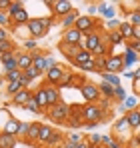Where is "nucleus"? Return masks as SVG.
I'll use <instances>...</instances> for the list:
<instances>
[{"label": "nucleus", "mask_w": 140, "mask_h": 148, "mask_svg": "<svg viewBox=\"0 0 140 148\" xmlns=\"http://www.w3.org/2000/svg\"><path fill=\"white\" fill-rule=\"evenodd\" d=\"M98 12H102V14H104L106 18H110V20H112V18H114V14H116V10H114V8H110V6H108V4H104V2H100V4H98Z\"/></svg>", "instance_id": "nucleus-29"}, {"label": "nucleus", "mask_w": 140, "mask_h": 148, "mask_svg": "<svg viewBox=\"0 0 140 148\" xmlns=\"http://www.w3.org/2000/svg\"><path fill=\"white\" fill-rule=\"evenodd\" d=\"M124 70V60L122 56L118 54H108L106 56V66H104V72H112V74H118Z\"/></svg>", "instance_id": "nucleus-5"}, {"label": "nucleus", "mask_w": 140, "mask_h": 148, "mask_svg": "<svg viewBox=\"0 0 140 148\" xmlns=\"http://www.w3.org/2000/svg\"><path fill=\"white\" fill-rule=\"evenodd\" d=\"M124 78H130V80H134V78H136V72H124Z\"/></svg>", "instance_id": "nucleus-55"}, {"label": "nucleus", "mask_w": 140, "mask_h": 148, "mask_svg": "<svg viewBox=\"0 0 140 148\" xmlns=\"http://www.w3.org/2000/svg\"><path fill=\"white\" fill-rule=\"evenodd\" d=\"M136 78H140V68H138V70H136Z\"/></svg>", "instance_id": "nucleus-58"}, {"label": "nucleus", "mask_w": 140, "mask_h": 148, "mask_svg": "<svg viewBox=\"0 0 140 148\" xmlns=\"http://www.w3.org/2000/svg\"><path fill=\"white\" fill-rule=\"evenodd\" d=\"M22 78H24L22 70H10V72H6V80L8 82H22Z\"/></svg>", "instance_id": "nucleus-31"}, {"label": "nucleus", "mask_w": 140, "mask_h": 148, "mask_svg": "<svg viewBox=\"0 0 140 148\" xmlns=\"http://www.w3.org/2000/svg\"><path fill=\"white\" fill-rule=\"evenodd\" d=\"M126 122H128V126H130L132 130H136V128H140V110H138V108L126 114Z\"/></svg>", "instance_id": "nucleus-20"}, {"label": "nucleus", "mask_w": 140, "mask_h": 148, "mask_svg": "<svg viewBox=\"0 0 140 148\" xmlns=\"http://www.w3.org/2000/svg\"><path fill=\"white\" fill-rule=\"evenodd\" d=\"M30 124L32 122H20V130H18V136H26L28 130H30Z\"/></svg>", "instance_id": "nucleus-48"}, {"label": "nucleus", "mask_w": 140, "mask_h": 148, "mask_svg": "<svg viewBox=\"0 0 140 148\" xmlns=\"http://www.w3.org/2000/svg\"><path fill=\"white\" fill-rule=\"evenodd\" d=\"M74 28H78L82 34H92V32H94V20H92V16H78V20H76Z\"/></svg>", "instance_id": "nucleus-8"}, {"label": "nucleus", "mask_w": 140, "mask_h": 148, "mask_svg": "<svg viewBox=\"0 0 140 148\" xmlns=\"http://www.w3.org/2000/svg\"><path fill=\"white\" fill-rule=\"evenodd\" d=\"M98 90H100V94H104L106 98H114V86L112 84H108V82H100L98 84Z\"/></svg>", "instance_id": "nucleus-27"}, {"label": "nucleus", "mask_w": 140, "mask_h": 148, "mask_svg": "<svg viewBox=\"0 0 140 148\" xmlns=\"http://www.w3.org/2000/svg\"><path fill=\"white\" fill-rule=\"evenodd\" d=\"M4 40H8V38H6V30L0 28V42H4Z\"/></svg>", "instance_id": "nucleus-54"}, {"label": "nucleus", "mask_w": 140, "mask_h": 148, "mask_svg": "<svg viewBox=\"0 0 140 148\" xmlns=\"http://www.w3.org/2000/svg\"><path fill=\"white\" fill-rule=\"evenodd\" d=\"M24 108H26V110H30V112H40V106H38V102H36V98H34V96L28 100V104H26Z\"/></svg>", "instance_id": "nucleus-38"}, {"label": "nucleus", "mask_w": 140, "mask_h": 148, "mask_svg": "<svg viewBox=\"0 0 140 148\" xmlns=\"http://www.w3.org/2000/svg\"><path fill=\"white\" fill-rule=\"evenodd\" d=\"M34 98L38 102V106H40V110H48L50 106H48V98H46V90H44V86H40L36 92H34Z\"/></svg>", "instance_id": "nucleus-19"}, {"label": "nucleus", "mask_w": 140, "mask_h": 148, "mask_svg": "<svg viewBox=\"0 0 140 148\" xmlns=\"http://www.w3.org/2000/svg\"><path fill=\"white\" fill-rule=\"evenodd\" d=\"M90 60H94V54H90L88 50H80V52L72 58V64H74V66H80V64L90 62Z\"/></svg>", "instance_id": "nucleus-18"}, {"label": "nucleus", "mask_w": 140, "mask_h": 148, "mask_svg": "<svg viewBox=\"0 0 140 148\" xmlns=\"http://www.w3.org/2000/svg\"><path fill=\"white\" fill-rule=\"evenodd\" d=\"M126 46H128V48H132V50H134V52L140 56V40L132 38V40H128V42H126Z\"/></svg>", "instance_id": "nucleus-41"}, {"label": "nucleus", "mask_w": 140, "mask_h": 148, "mask_svg": "<svg viewBox=\"0 0 140 148\" xmlns=\"http://www.w3.org/2000/svg\"><path fill=\"white\" fill-rule=\"evenodd\" d=\"M82 140H84V138H82V136H80L78 132H72V134L68 136V142H72V144H80Z\"/></svg>", "instance_id": "nucleus-46"}, {"label": "nucleus", "mask_w": 140, "mask_h": 148, "mask_svg": "<svg viewBox=\"0 0 140 148\" xmlns=\"http://www.w3.org/2000/svg\"><path fill=\"white\" fill-rule=\"evenodd\" d=\"M118 32L122 34L124 42H128V40H132V38H134V26L130 24L128 20H126V22H120V28H118Z\"/></svg>", "instance_id": "nucleus-16"}, {"label": "nucleus", "mask_w": 140, "mask_h": 148, "mask_svg": "<svg viewBox=\"0 0 140 148\" xmlns=\"http://www.w3.org/2000/svg\"><path fill=\"white\" fill-rule=\"evenodd\" d=\"M122 60H124V68H128V66H132V64H136L140 60V56L134 52L132 48H124V54H122Z\"/></svg>", "instance_id": "nucleus-14"}, {"label": "nucleus", "mask_w": 140, "mask_h": 148, "mask_svg": "<svg viewBox=\"0 0 140 148\" xmlns=\"http://www.w3.org/2000/svg\"><path fill=\"white\" fill-rule=\"evenodd\" d=\"M62 74H64V68H62V66H54V68H50V70L46 72V82H48V84H58L60 78H62Z\"/></svg>", "instance_id": "nucleus-13"}, {"label": "nucleus", "mask_w": 140, "mask_h": 148, "mask_svg": "<svg viewBox=\"0 0 140 148\" xmlns=\"http://www.w3.org/2000/svg\"><path fill=\"white\" fill-rule=\"evenodd\" d=\"M134 38L140 40V26H134Z\"/></svg>", "instance_id": "nucleus-56"}, {"label": "nucleus", "mask_w": 140, "mask_h": 148, "mask_svg": "<svg viewBox=\"0 0 140 148\" xmlns=\"http://www.w3.org/2000/svg\"><path fill=\"white\" fill-rule=\"evenodd\" d=\"M6 52H12V42L10 40L0 42V54H6Z\"/></svg>", "instance_id": "nucleus-44"}, {"label": "nucleus", "mask_w": 140, "mask_h": 148, "mask_svg": "<svg viewBox=\"0 0 140 148\" xmlns=\"http://www.w3.org/2000/svg\"><path fill=\"white\" fill-rule=\"evenodd\" d=\"M32 58H34V62H32V66L38 70V72L42 74V72H46V56L44 54H32Z\"/></svg>", "instance_id": "nucleus-21"}, {"label": "nucleus", "mask_w": 140, "mask_h": 148, "mask_svg": "<svg viewBox=\"0 0 140 148\" xmlns=\"http://www.w3.org/2000/svg\"><path fill=\"white\" fill-rule=\"evenodd\" d=\"M14 146H16V136L0 132V148H14Z\"/></svg>", "instance_id": "nucleus-25"}, {"label": "nucleus", "mask_w": 140, "mask_h": 148, "mask_svg": "<svg viewBox=\"0 0 140 148\" xmlns=\"http://www.w3.org/2000/svg\"><path fill=\"white\" fill-rule=\"evenodd\" d=\"M30 98H32V94H30V90H28V88H24V90H20L18 94H14V96H12L14 104H20V106H26Z\"/></svg>", "instance_id": "nucleus-22"}, {"label": "nucleus", "mask_w": 140, "mask_h": 148, "mask_svg": "<svg viewBox=\"0 0 140 148\" xmlns=\"http://www.w3.org/2000/svg\"><path fill=\"white\" fill-rule=\"evenodd\" d=\"M18 130H20V122L14 118H10L8 124L4 126V134H10V136H18Z\"/></svg>", "instance_id": "nucleus-24"}, {"label": "nucleus", "mask_w": 140, "mask_h": 148, "mask_svg": "<svg viewBox=\"0 0 140 148\" xmlns=\"http://www.w3.org/2000/svg\"><path fill=\"white\" fill-rule=\"evenodd\" d=\"M102 44H104L102 36H100L98 32H92V34H88V38H86V42H84V50H88L90 54H96Z\"/></svg>", "instance_id": "nucleus-7"}, {"label": "nucleus", "mask_w": 140, "mask_h": 148, "mask_svg": "<svg viewBox=\"0 0 140 148\" xmlns=\"http://www.w3.org/2000/svg\"><path fill=\"white\" fill-rule=\"evenodd\" d=\"M88 142H90V146H100V144H102V136H100V134H90Z\"/></svg>", "instance_id": "nucleus-43"}, {"label": "nucleus", "mask_w": 140, "mask_h": 148, "mask_svg": "<svg viewBox=\"0 0 140 148\" xmlns=\"http://www.w3.org/2000/svg\"><path fill=\"white\" fill-rule=\"evenodd\" d=\"M126 16H128V22L132 26H140V10H134V8H132Z\"/></svg>", "instance_id": "nucleus-33"}, {"label": "nucleus", "mask_w": 140, "mask_h": 148, "mask_svg": "<svg viewBox=\"0 0 140 148\" xmlns=\"http://www.w3.org/2000/svg\"><path fill=\"white\" fill-rule=\"evenodd\" d=\"M80 40H82V32L78 28H74V26L64 30V34H62V42L64 44H80Z\"/></svg>", "instance_id": "nucleus-10"}, {"label": "nucleus", "mask_w": 140, "mask_h": 148, "mask_svg": "<svg viewBox=\"0 0 140 148\" xmlns=\"http://www.w3.org/2000/svg\"><path fill=\"white\" fill-rule=\"evenodd\" d=\"M120 42H124V38H122V34L118 32V30H112V32H108V44H120Z\"/></svg>", "instance_id": "nucleus-32"}, {"label": "nucleus", "mask_w": 140, "mask_h": 148, "mask_svg": "<svg viewBox=\"0 0 140 148\" xmlns=\"http://www.w3.org/2000/svg\"><path fill=\"white\" fill-rule=\"evenodd\" d=\"M46 6H52V16H60V18H64L66 14L74 10L68 0H50L46 2Z\"/></svg>", "instance_id": "nucleus-4"}, {"label": "nucleus", "mask_w": 140, "mask_h": 148, "mask_svg": "<svg viewBox=\"0 0 140 148\" xmlns=\"http://www.w3.org/2000/svg\"><path fill=\"white\" fill-rule=\"evenodd\" d=\"M78 68H80V70H98V68H96V62H94V60H90V62H84V64H80Z\"/></svg>", "instance_id": "nucleus-47"}, {"label": "nucleus", "mask_w": 140, "mask_h": 148, "mask_svg": "<svg viewBox=\"0 0 140 148\" xmlns=\"http://www.w3.org/2000/svg\"><path fill=\"white\" fill-rule=\"evenodd\" d=\"M16 60H18V68H20L22 72L26 70V68H30L32 62H34L32 54H28V52H20V54H16Z\"/></svg>", "instance_id": "nucleus-15"}, {"label": "nucleus", "mask_w": 140, "mask_h": 148, "mask_svg": "<svg viewBox=\"0 0 140 148\" xmlns=\"http://www.w3.org/2000/svg\"><path fill=\"white\" fill-rule=\"evenodd\" d=\"M6 90H8V94L14 96V94H18L20 90H24V86L20 84V82H8V88H6Z\"/></svg>", "instance_id": "nucleus-36"}, {"label": "nucleus", "mask_w": 140, "mask_h": 148, "mask_svg": "<svg viewBox=\"0 0 140 148\" xmlns=\"http://www.w3.org/2000/svg\"><path fill=\"white\" fill-rule=\"evenodd\" d=\"M72 78H74V76H72L70 72H64V74H62V78H60V82H58V86H64V84L68 86L70 82H72Z\"/></svg>", "instance_id": "nucleus-45"}, {"label": "nucleus", "mask_w": 140, "mask_h": 148, "mask_svg": "<svg viewBox=\"0 0 140 148\" xmlns=\"http://www.w3.org/2000/svg\"><path fill=\"white\" fill-rule=\"evenodd\" d=\"M46 114L52 118V120H56V122L68 120V118H70V106H68V104H64V102L60 100L56 106H50V108H48Z\"/></svg>", "instance_id": "nucleus-3"}, {"label": "nucleus", "mask_w": 140, "mask_h": 148, "mask_svg": "<svg viewBox=\"0 0 140 148\" xmlns=\"http://www.w3.org/2000/svg\"><path fill=\"white\" fill-rule=\"evenodd\" d=\"M24 46L28 50H36V40H32V38H28L26 42H24Z\"/></svg>", "instance_id": "nucleus-51"}, {"label": "nucleus", "mask_w": 140, "mask_h": 148, "mask_svg": "<svg viewBox=\"0 0 140 148\" xmlns=\"http://www.w3.org/2000/svg\"><path fill=\"white\" fill-rule=\"evenodd\" d=\"M80 92H82V96H84V100H86L88 104L100 98V90H98V86H96V84H90V82H84L82 88H80Z\"/></svg>", "instance_id": "nucleus-6"}, {"label": "nucleus", "mask_w": 140, "mask_h": 148, "mask_svg": "<svg viewBox=\"0 0 140 148\" xmlns=\"http://www.w3.org/2000/svg\"><path fill=\"white\" fill-rule=\"evenodd\" d=\"M108 28H110V32H112V30H118V28H120V20H116V18L108 20Z\"/></svg>", "instance_id": "nucleus-49"}, {"label": "nucleus", "mask_w": 140, "mask_h": 148, "mask_svg": "<svg viewBox=\"0 0 140 148\" xmlns=\"http://www.w3.org/2000/svg\"><path fill=\"white\" fill-rule=\"evenodd\" d=\"M132 88H134L136 94H140V78H134V80H132Z\"/></svg>", "instance_id": "nucleus-52"}, {"label": "nucleus", "mask_w": 140, "mask_h": 148, "mask_svg": "<svg viewBox=\"0 0 140 148\" xmlns=\"http://www.w3.org/2000/svg\"><path fill=\"white\" fill-rule=\"evenodd\" d=\"M76 20H78V12H76V10H72V12L66 14L64 18H60V24L64 26V30H68V28H72V26L76 24Z\"/></svg>", "instance_id": "nucleus-23"}, {"label": "nucleus", "mask_w": 140, "mask_h": 148, "mask_svg": "<svg viewBox=\"0 0 140 148\" xmlns=\"http://www.w3.org/2000/svg\"><path fill=\"white\" fill-rule=\"evenodd\" d=\"M24 76H26L28 80H34V78H38V76H40V72H38L34 66H30V68H26V70H24Z\"/></svg>", "instance_id": "nucleus-39"}, {"label": "nucleus", "mask_w": 140, "mask_h": 148, "mask_svg": "<svg viewBox=\"0 0 140 148\" xmlns=\"http://www.w3.org/2000/svg\"><path fill=\"white\" fill-rule=\"evenodd\" d=\"M100 76H102V80H104V82L112 84L114 88L122 86V84H120V76H118V74H112V72H100Z\"/></svg>", "instance_id": "nucleus-26"}, {"label": "nucleus", "mask_w": 140, "mask_h": 148, "mask_svg": "<svg viewBox=\"0 0 140 148\" xmlns=\"http://www.w3.org/2000/svg\"><path fill=\"white\" fill-rule=\"evenodd\" d=\"M44 90H46L48 106H56V104L60 102V92H58V88H54L52 84H44Z\"/></svg>", "instance_id": "nucleus-12"}, {"label": "nucleus", "mask_w": 140, "mask_h": 148, "mask_svg": "<svg viewBox=\"0 0 140 148\" xmlns=\"http://www.w3.org/2000/svg\"><path fill=\"white\" fill-rule=\"evenodd\" d=\"M58 136L54 134V130L50 126H40V134H38V142H44V144H52L56 142Z\"/></svg>", "instance_id": "nucleus-11"}, {"label": "nucleus", "mask_w": 140, "mask_h": 148, "mask_svg": "<svg viewBox=\"0 0 140 148\" xmlns=\"http://www.w3.org/2000/svg\"><path fill=\"white\" fill-rule=\"evenodd\" d=\"M104 118V112H102V106L98 104H86L82 108V122L84 124H92V122H102Z\"/></svg>", "instance_id": "nucleus-1"}, {"label": "nucleus", "mask_w": 140, "mask_h": 148, "mask_svg": "<svg viewBox=\"0 0 140 148\" xmlns=\"http://www.w3.org/2000/svg\"><path fill=\"white\" fill-rule=\"evenodd\" d=\"M26 26H28L30 36L40 38V36H44V34H46L48 28H50V18H34V20H30Z\"/></svg>", "instance_id": "nucleus-2"}, {"label": "nucleus", "mask_w": 140, "mask_h": 148, "mask_svg": "<svg viewBox=\"0 0 140 148\" xmlns=\"http://www.w3.org/2000/svg\"><path fill=\"white\" fill-rule=\"evenodd\" d=\"M100 148H106V146H100Z\"/></svg>", "instance_id": "nucleus-60"}, {"label": "nucleus", "mask_w": 140, "mask_h": 148, "mask_svg": "<svg viewBox=\"0 0 140 148\" xmlns=\"http://www.w3.org/2000/svg\"><path fill=\"white\" fill-rule=\"evenodd\" d=\"M102 144H106V148H122L116 138H110V136H102Z\"/></svg>", "instance_id": "nucleus-37"}, {"label": "nucleus", "mask_w": 140, "mask_h": 148, "mask_svg": "<svg viewBox=\"0 0 140 148\" xmlns=\"http://www.w3.org/2000/svg\"><path fill=\"white\" fill-rule=\"evenodd\" d=\"M54 66H58V64H56V60H54L52 56H46V72L50 70V68H54Z\"/></svg>", "instance_id": "nucleus-50"}, {"label": "nucleus", "mask_w": 140, "mask_h": 148, "mask_svg": "<svg viewBox=\"0 0 140 148\" xmlns=\"http://www.w3.org/2000/svg\"><path fill=\"white\" fill-rule=\"evenodd\" d=\"M20 10H22V4H20V2H12V4L8 6V10H6V14H8V16L12 18V16H16V14H18Z\"/></svg>", "instance_id": "nucleus-35"}, {"label": "nucleus", "mask_w": 140, "mask_h": 148, "mask_svg": "<svg viewBox=\"0 0 140 148\" xmlns=\"http://www.w3.org/2000/svg\"><path fill=\"white\" fill-rule=\"evenodd\" d=\"M136 106H138L136 96H126V98H124V102H122V108H124V110H128V112L136 110Z\"/></svg>", "instance_id": "nucleus-28"}, {"label": "nucleus", "mask_w": 140, "mask_h": 148, "mask_svg": "<svg viewBox=\"0 0 140 148\" xmlns=\"http://www.w3.org/2000/svg\"><path fill=\"white\" fill-rule=\"evenodd\" d=\"M0 60H2V66L6 72L10 70H20L18 68V60H16V54L14 52H6V54H0Z\"/></svg>", "instance_id": "nucleus-9"}, {"label": "nucleus", "mask_w": 140, "mask_h": 148, "mask_svg": "<svg viewBox=\"0 0 140 148\" xmlns=\"http://www.w3.org/2000/svg\"><path fill=\"white\" fill-rule=\"evenodd\" d=\"M90 148H100V146H90Z\"/></svg>", "instance_id": "nucleus-59"}, {"label": "nucleus", "mask_w": 140, "mask_h": 148, "mask_svg": "<svg viewBox=\"0 0 140 148\" xmlns=\"http://www.w3.org/2000/svg\"><path fill=\"white\" fill-rule=\"evenodd\" d=\"M126 96H128V94H126V90H124L122 86L114 88V98H116V100H122V102H124V98H126Z\"/></svg>", "instance_id": "nucleus-42"}, {"label": "nucleus", "mask_w": 140, "mask_h": 148, "mask_svg": "<svg viewBox=\"0 0 140 148\" xmlns=\"http://www.w3.org/2000/svg\"><path fill=\"white\" fill-rule=\"evenodd\" d=\"M40 126H42V124L32 122V124H30V130H28V134H26V138H28V140H38V134H40Z\"/></svg>", "instance_id": "nucleus-30"}, {"label": "nucleus", "mask_w": 140, "mask_h": 148, "mask_svg": "<svg viewBox=\"0 0 140 148\" xmlns=\"http://www.w3.org/2000/svg\"><path fill=\"white\" fill-rule=\"evenodd\" d=\"M62 148H76V144H72V142H66V144H64Z\"/></svg>", "instance_id": "nucleus-57"}, {"label": "nucleus", "mask_w": 140, "mask_h": 148, "mask_svg": "<svg viewBox=\"0 0 140 148\" xmlns=\"http://www.w3.org/2000/svg\"><path fill=\"white\" fill-rule=\"evenodd\" d=\"M124 130H132V128L128 126V122H126V116L114 122V132H118V134H120V132H124Z\"/></svg>", "instance_id": "nucleus-34"}, {"label": "nucleus", "mask_w": 140, "mask_h": 148, "mask_svg": "<svg viewBox=\"0 0 140 148\" xmlns=\"http://www.w3.org/2000/svg\"><path fill=\"white\" fill-rule=\"evenodd\" d=\"M80 50H84L80 44H64V42L60 44V52H62V54H66L70 60H72V58H74V56L80 52Z\"/></svg>", "instance_id": "nucleus-17"}, {"label": "nucleus", "mask_w": 140, "mask_h": 148, "mask_svg": "<svg viewBox=\"0 0 140 148\" xmlns=\"http://www.w3.org/2000/svg\"><path fill=\"white\" fill-rule=\"evenodd\" d=\"M76 148H90V142L88 140H82L80 144H76Z\"/></svg>", "instance_id": "nucleus-53"}, {"label": "nucleus", "mask_w": 140, "mask_h": 148, "mask_svg": "<svg viewBox=\"0 0 140 148\" xmlns=\"http://www.w3.org/2000/svg\"><path fill=\"white\" fill-rule=\"evenodd\" d=\"M8 24H14V22H12V18H10L6 12H2V10H0V28H2V26H8Z\"/></svg>", "instance_id": "nucleus-40"}]
</instances>
